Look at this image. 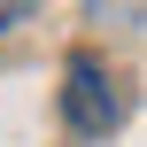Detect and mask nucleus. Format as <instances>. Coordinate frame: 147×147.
Instances as JSON below:
<instances>
[{
    "label": "nucleus",
    "mask_w": 147,
    "mask_h": 147,
    "mask_svg": "<svg viewBox=\"0 0 147 147\" xmlns=\"http://www.w3.org/2000/svg\"><path fill=\"white\" fill-rule=\"evenodd\" d=\"M62 116H70V132H85V140H109V132L124 124V93H116L109 62L78 54V62L62 70Z\"/></svg>",
    "instance_id": "1"
},
{
    "label": "nucleus",
    "mask_w": 147,
    "mask_h": 147,
    "mask_svg": "<svg viewBox=\"0 0 147 147\" xmlns=\"http://www.w3.org/2000/svg\"><path fill=\"white\" fill-rule=\"evenodd\" d=\"M31 8H39V0H0V39H8V31H16V23L31 16Z\"/></svg>",
    "instance_id": "2"
}]
</instances>
